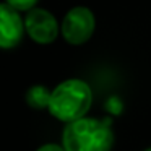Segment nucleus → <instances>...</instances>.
Wrapping results in <instances>:
<instances>
[{"label": "nucleus", "instance_id": "6e6552de", "mask_svg": "<svg viewBox=\"0 0 151 151\" xmlns=\"http://www.w3.org/2000/svg\"><path fill=\"white\" fill-rule=\"evenodd\" d=\"M37 151H65V148H63V146H59V145L49 143V145H44V146H41Z\"/></svg>", "mask_w": 151, "mask_h": 151}, {"label": "nucleus", "instance_id": "423d86ee", "mask_svg": "<svg viewBox=\"0 0 151 151\" xmlns=\"http://www.w3.org/2000/svg\"><path fill=\"white\" fill-rule=\"evenodd\" d=\"M50 98H52V93H49V89H47V88L39 86V85L33 86V88H29L26 91V102L33 109L49 107Z\"/></svg>", "mask_w": 151, "mask_h": 151}, {"label": "nucleus", "instance_id": "f03ea898", "mask_svg": "<svg viewBox=\"0 0 151 151\" xmlns=\"http://www.w3.org/2000/svg\"><path fill=\"white\" fill-rule=\"evenodd\" d=\"M93 102L91 88L83 80H67L52 91L49 111L62 122L83 119Z\"/></svg>", "mask_w": 151, "mask_h": 151}, {"label": "nucleus", "instance_id": "f257e3e1", "mask_svg": "<svg viewBox=\"0 0 151 151\" xmlns=\"http://www.w3.org/2000/svg\"><path fill=\"white\" fill-rule=\"evenodd\" d=\"M62 143L65 151H111L114 133L102 120L83 117L65 127Z\"/></svg>", "mask_w": 151, "mask_h": 151}, {"label": "nucleus", "instance_id": "39448f33", "mask_svg": "<svg viewBox=\"0 0 151 151\" xmlns=\"http://www.w3.org/2000/svg\"><path fill=\"white\" fill-rule=\"evenodd\" d=\"M24 21L21 20L18 10L8 4L0 5V46L4 49H12L18 46L23 37Z\"/></svg>", "mask_w": 151, "mask_h": 151}, {"label": "nucleus", "instance_id": "7ed1b4c3", "mask_svg": "<svg viewBox=\"0 0 151 151\" xmlns=\"http://www.w3.org/2000/svg\"><path fill=\"white\" fill-rule=\"evenodd\" d=\"M94 15L91 10H88L86 7H75L65 15L62 21V36L67 42L78 46L83 44L93 36L94 33Z\"/></svg>", "mask_w": 151, "mask_h": 151}, {"label": "nucleus", "instance_id": "1a4fd4ad", "mask_svg": "<svg viewBox=\"0 0 151 151\" xmlns=\"http://www.w3.org/2000/svg\"><path fill=\"white\" fill-rule=\"evenodd\" d=\"M145 151H151V148H148V150H145Z\"/></svg>", "mask_w": 151, "mask_h": 151}, {"label": "nucleus", "instance_id": "20e7f679", "mask_svg": "<svg viewBox=\"0 0 151 151\" xmlns=\"http://www.w3.org/2000/svg\"><path fill=\"white\" fill-rule=\"evenodd\" d=\"M24 29L34 42L49 44L55 41L59 34V24H57V20L52 17V13H49L47 10L33 8L26 15Z\"/></svg>", "mask_w": 151, "mask_h": 151}, {"label": "nucleus", "instance_id": "0eeeda50", "mask_svg": "<svg viewBox=\"0 0 151 151\" xmlns=\"http://www.w3.org/2000/svg\"><path fill=\"white\" fill-rule=\"evenodd\" d=\"M36 2L37 0H7L5 4H8L10 7H13L18 12H24V10H33Z\"/></svg>", "mask_w": 151, "mask_h": 151}]
</instances>
